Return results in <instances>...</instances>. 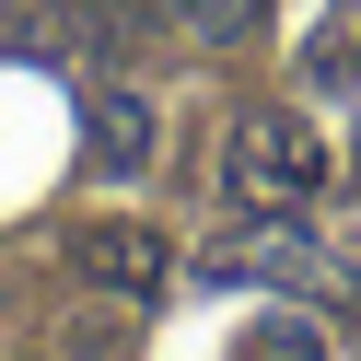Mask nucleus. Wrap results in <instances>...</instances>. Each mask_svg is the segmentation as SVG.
Here are the masks:
<instances>
[{"mask_svg": "<svg viewBox=\"0 0 361 361\" xmlns=\"http://www.w3.org/2000/svg\"><path fill=\"white\" fill-rule=\"evenodd\" d=\"M210 268H233V280H303L314 245L291 233V210H257L245 233H221V245H210Z\"/></svg>", "mask_w": 361, "mask_h": 361, "instance_id": "obj_4", "label": "nucleus"}, {"mask_svg": "<svg viewBox=\"0 0 361 361\" xmlns=\"http://www.w3.org/2000/svg\"><path fill=\"white\" fill-rule=\"evenodd\" d=\"M71 268L94 291H128V303H140V291L164 280V233H152V221H82V233H71Z\"/></svg>", "mask_w": 361, "mask_h": 361, "instance_id": "obj_3", "label": "nucleus"}, {"mask_svg": "<svg viewBox=\"0 0 361 361\" xmlns=\"http://www.w3.org/2000/svg\"><path fill=\"white\" fill-rule=\"evenodd\" d=\"M187 47H257L268 35V0H164Z\"/></svg>", "mask_w": 361, "mask_h": 361, "instance_id": "obj_5", "label": "nucleus"}, {"mask_svg": "<svg viewBox=\"0 0 361 361\" xmlns=\"http://www.w3.org/2000/svg\"><path fill=\"white\" fill-rule=\"evenodd\" d=\"M152 140H164L152 94H128V82H94V94H82V164H94V175H140Z\"/></svg>", "mask_w": 361, "mask_h": 361, "instance_id": "obj_2", "label": "nucleus"}, {"mask_svg": "<svg viewBox=\"0 0 361 361\" xmlns=\"http://www.w3.org/2000/svg\"><path fill=\"white\" fill-rule=\"evenodd\" d=\"M326 140H314V117H291V105H245L233 128H221V187L245 198V210H314L326 198Z\"/></svg>", "mask_w": 361, "mask_h": 361, "instance_id": "obj_1", "label": "nucleus"}]
</instances>
